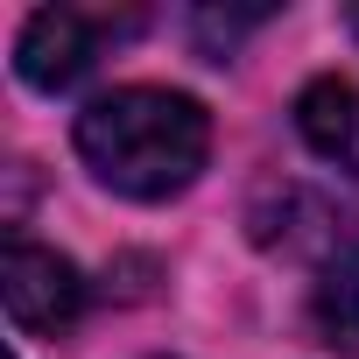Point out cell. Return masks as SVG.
<instances>
[{
	"mask_svg": "<svg viewBox=\"0 0 359 359\" xmlns=\"http://www.w3.org/2000/svg\"><path fill=\"white\" fill-rule=\"evenodd\" d=\"M134 29H141V15H113V8H43V15H29V29L15 43V71L29 92H71L99 64V50Z\"/></svg>",
	"mask_w": 359,
	"mask_h": 359,
	"instance_id": "7a4b0ae2",
	"label": "cell"
},
{
	"mask_svg": "<svg viewBox=\"0 0 359 359\" xmlns=\"http://www.w3.org/2000/svg\"><path fill=\"white\" fill-rule=\"evenodd\" d=\"M352 226H345V205L310 191V184H282L268 191V205L254 212V240L261 247H282V254H324L338 247Z\"/></svg>",
	"mask_w": 359,
	"mask_h": 359,
	"instance_id": "277c9868",
	"label": "cell"
},
{
	"mask_svg": "<svg viewBox=\"0 0 359 359\" xmlns=\"http://www.w3.org/2000/svg\"><path fill=\"white\" fill-rule=\"evenodd\" d=\"M317 331H324L338 352H359V254L338 261V268L317 282Z\"/></svg>",
	"mask_w": 359,
	"mask_h": 359,
	"instance_id": "8992f818",
	"label": "cell"
},
{
	"mask_svg": "<svg viewBox=\"0 0 359 359\" xmlns=\"http://www.w3.org/2000/svg\"><path fill=\"white\" fill-rule=\"evenodd\" d=\"M78 155L106 191L155 205L198 184L212 155V113L169 85H120L78 113Z\"/></svg>",
	"mask_w": 359,
	"mask_h": 359,
	"instance_id": "6da1fadb",
	"label": "cell"
},
{
	"mask_svg": "<svg viewBox=\"0 0 359 359\" xmlns=\"http://www.w3.org/2000/svg\"><path fill=\"white\" fill-rule=\"evenodd\" d=\"M352 22H359V15H352Z\"/></svg>",
	"mask_w": 359,
	"mask_h": 359,
	"instance_id": "ba28073f",
	"label": "cell"
},
{
	"mask_svg": "<svg viewBox=\"0 0 359 359\" xmlns=\"http://www.w3.org/2000/svg\"><path fill=\"white\" fill-rule=\"evenodd\" d=\"M0 296H8V317L15 331H64L78 310H85V275L57 254V247H36V240H8V261H0Z\"/></svg>",
	"mask_w": 359,
	"mask_h": 359,
	"instance_id": "3957f363",
	"label": "cell"
},
{
	"mask_svg": "<svg viewBox=\"0 0 359 359\" xmlns=\"http://www.w3.org/2000/svg\"><path fill=\"white\" fill-rule=\"evenodd\" d=\"M296 127H303V141H310L324 162L359 169V85H352V78H317V85H303Z\"/></svg>",
	"mask_w": 359,
	"mask_h": 359,
	"instance_id": "5b68a950",
	"label": "cell"
},
{
	"mask_svg": "<svg viewBox=\"0 0 359 359\" xmlns=\"http://www.w3.org/2000/svg\"><path fill=\"white\" fill-rule=\"evenodd\" d=\"M261 22H268V15H212V8H205V15H198V36H205V43L226 57V50H233L247 29H261Z\"/></svg>",
	"mask_w": 359,
	"mask_h": 359,
	"instance_id": "52a82bcc",
	"label": "cell"
}]
</instances>
